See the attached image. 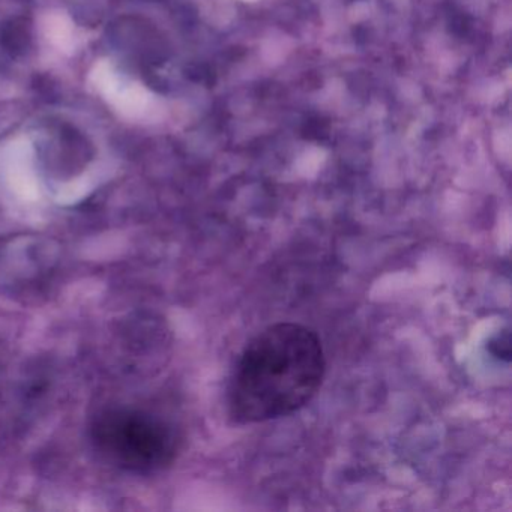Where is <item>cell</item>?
I'll use <instances>...</instances> for the list:
<instances>
[{
    "mask_svg": "<svg viewBox=\"0 0 512 512\" xmlns=\"http://www.w3.org/2000/svg\"><path fill=\"white\" fill-rule=\"evenodd\" d=\"M326 359L319 335L293 322L268 326L244 347L227 391L236 424H259L290 415L317 394Z\"/></svg>",
    "mask_w": 512,
    "mask_h": 512,
    "instance_id": "obj_1",
    "label": "cell"
},
{
    "mask_svg": "<svg viewBox=\"0 0 512 512\" xmlns=\"http://www.w3.org/2000/svg\"><path fill=\"white\" fill-rule=\"evenodd\" d=\"M89 436L101 460L136 475L167 469L181 448L178 431L166 419L125 407L98 413Z\"/></svg>",
    "mask_w": 512,
    "mask_h": 512,
    "instance_id": "obj_2",
    "label": "cell"
},
{
    "mask_svg": "<svg viewBox=\"0 0 512 512\" xmlns=\"http://www.w3.org/2000/svg\"><path fill=\"white\" fill-rule=\"evenodd\" d=\"M488 350H490L491 355L496 356V358L509 361V356H511V338H509V332H500L499 335H496V337L488 343Z\"/></svg>",
    "mask_w": 512,
    "mask_h": 512,
    "instance_id": "obj_3",
    "label": "cell"
}]
</instances>
